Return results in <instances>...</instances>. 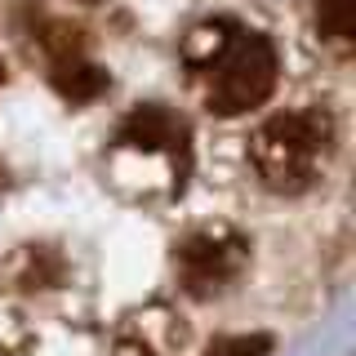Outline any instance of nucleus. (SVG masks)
Listing matches in <instances>:
<instances>
[{"label":"nucleus","instance_id":"nucleus-1","mask_svg":"<svg viewBox=\"0 0 356 356\" xmlns=\"http://www.w3.org/2000/svg\"><path fill=\"white\" fill-rule=\"evenodd\" d=\"M330 143H334V120L321 107L285 111V116H272L254 129L250 161L272 192L294 196L316 178V165L325 161Z\"/></svg>","mask_w":356,"mask_h":356},{"label":"nucleus","instance_id":"nucleus-2","mask_svg":"<svg viewBox=\"0 0 356 356\" xmlns=\"http://www.w3.org/2000/svg\"><path fill=\"white\" fill-rule=\"evenodd\" d=\"M276 85V49L263 31H236L227 49L209 63V85L205 103L218 116H241L259 107Z\"/></svg>","mask_w":356,"mask_h":356},{"label":"nucleus","instance_id":"nucleus-3","mask_svg":"<svg viewBox=\"0 0 356 356\" xmlns=\"http://www.w3.org/2000/svg\"><path fill=\"white\" fill-rule=\"evenodd\" d=\"M245 259H250V245L232 227H200L174 254L178 276H183V285L192 294H214V289H222L245 267Z\"/></svg>","mask_w":356,"mask_h":356},{"label":"nucleus","instance_id":"nucleus-4","mask_svg":"<svg viewBox=\"0 0 356 356\" xmlns=\"http://www.w3.org/2000/svg\"><path fill=\"white\" fill-rule=\"evenodd\" d=\"M116 147H125V152H170L178 170H187V125L161 103L134 107L116 129Z\"/></svg>","mask_w":356,"mask_h":356},{"label":"nucleus","instance_id":"nucleus-5","mask_svg":"<svg viewBox=\"0 0 356 356\" xmlns=\"http://www.w3.org/2000/svg\"><path fill=\"white\" fill-rule=\"evenodd\" d=\"M54 89H58L67 103H94L107 89V72L85 63V58H67V63L54 67Z\"/></svg>","mask_w":356,"mask_h":356},{"label":"nucleus","instance_id":"nucleus-6","mask_svg":"<svg viewBox=\"0 0 356 356\" xmlns=\"http://www.w3.org/2000/svg\"><path fill=\"white\" fill-rule=\"evenodd\" d=\"M316 31L334 44H352L356 36V0H316Z\"/></svg>","mask_w":356,"mask_h":356},{"label":"nucleus","instance_id":"nucleus-7","mask_svg":"<svg viewBox=\"0 0 356 356\" xmlns=\"http://www.w3.org/2000/svg\"><path fill=\"white\" fill-rule=\"evenodd\" d=\"M232 36H236V27H232V22H205V27H196L192 40H187V63L209 67L222 49H227Z\"/></svg>","mask_w":356,"mask_h":356},{"label":"nucleus","instance_id":"nucleus-8","mask_svg":"<svg viewBox=\"0 0 356 356\" xmlns=\"http://www.w3.org/2000/svg\"><path fill=\"white\" fill-rule=\"evenodd\" d=\"M272 339L267 334H232V339H214L205 348V356H267Z\"/></svg>","mask_w":356,"mask_h":356},{"label":"nucleus","instance_id":"nucleus-9","mask_svg":"<svg viewBox=\"0 0 356 356\" xmlns=\"http://www.w3.org/2000/svg\"><path fill=\"white\" fill-rule=\"evenodd\" d=\"M0 81H5V63H0Z\"/></svg>","mask_w":356,"mask_h":356},{"label":"nucleus","instance_id":"nucleus-10","mask_svg":"<svg viewBox=\"0 0 356 356\" xmlns=\"http://www.w3.org/2000/svg\"><path fill=\"white\" fill-rule=\"evenodd\" d=\"M85 5H98V0H85Z\"/></svg>","mask_w":356,"mask_h":356}]
</instances>
